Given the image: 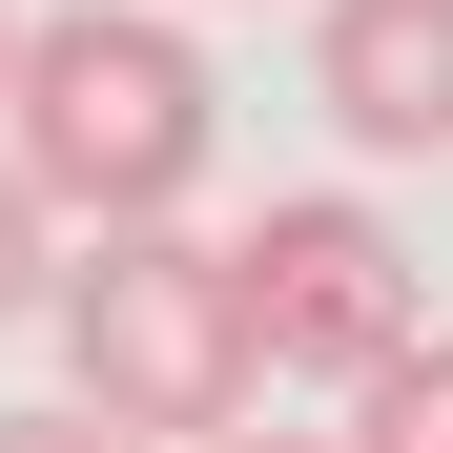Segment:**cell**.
Returning <instances> with one entry per match:
<instances>
[{
  "label": "cell",
  "mask_w": 453,
  "mask_h": 453,
  "mask_svg": "<svg viewBox=\"0 0 453 453\" xmlns=\"http://www.w3.org/2000/svg\"><path fill=\"white\" fill-rule=\"evenodd\" d=\"M0 42H21V0H0Z\"/></svg>",
  "instance_id": "obj_9"
},
{
  "label": "cell",
  "mask_w": 453,
  "mask_h": 453,
  "mask_svg": "<svg viewBox=\"0 0 453 453\" xmlns=\"http://www.w3.org/2000/svg\"><path fill=\"white\" fill-rule=\"evenodd\" d=\"M42 330H62V412H104L144 453H206L248 433V288H226L206 226H83V268H42Z\"/></svg>",
  "instance_id": "obj_2"
},
{
  "label": "cell",
  "mask_w": 453,
  "mask_h": 453,
  "mask_svg": "<svg viewBox=\"0 0 453 453\" xmlns=\"http://www.w3.org/2000/svg\"><path fill=\"white\" fill-rule=\"evenodd\" d=\"M206 453H330V433H206Z\"/></svg>",
  "instance_id": "obj_8"
},
{
  "label": "cell",
  "mask_w": 453,
  "mask_h": 453,
  "mask_svg": "<svg viewBox=\"0 0 453 453\" xmlns=\"http://www.w3.org/2000/svg\"><path fill=\"white\" fill-rule=\"evenodd\" d=\"M206 144H226V104L165 0H62V21L0 42V165L42 226H186Z\"/></svg>",
  "instance_id": "obj_1"
},
{
  "label": "cell",
  "mask_w": 453,
  "mask_h": 453,
  "mask_svg": "<svg viewBox=\"0 0 453 453\" xmlns=\"http://www.w3.org/2000/svg\"><path fill=\"white\" fill-rule=\"evenodd\" d=\"M310 104H330V144H371V165L453 144V0H330L310 21Z\"/></svg>",
  "instance_id": "obj_4"
},
{
  "label": "cell",
  "mask_w": 453,
  "mask_h": 453,
  "mask_svg": "<svg viewBox=\"0 0 453 453\" xmlns=\"http://www.w3.org/2000/svg\"><path fill=\"white\" fill-rule=\"evenodd\" d=\"M226 288H248V371H392L433 310H412V248H392V206H350V186H288L248 206V248H226Z\"/></svg>",
  "instance_id": "obj_3"
},
{
  "label": "cell",
  "mask_w": 453,
  "mask_h": 453,
  "mask_svg": "<svg viewBox=\"0 0 453 453\" xmlns=\"http://www.w3.org/2000/svg\"><path fill=\"white\" fill-rule=\"evenodd\" d=\"M0 453H144V433H104V412H0Z\"/></svg>",
  "instance_id": "obj_7"
},
{
  "label": "cell",
  "mask_w": 453,
  "mask_h": 453,
  "mask_svg": "<svg viewBox=\"0 0 453 453\" xmlns=\"http://www.w3.org/2000/svg\"><path fill=\"white\" fill-rule=\"evenodd\" d=\"M42 268H62V226L21 206V165H0V330H21V310H42Z\"/></svg>",
  "instance_id": "obj_6"
},
{
  "label": "cell",
  "mask_w": 453,
  "mask_h": 453,
  "mask_svg": "<svg viewBox=\"0 0 453 453\" xmlns=\"http://www.w3.org/2000/svg\"><path fill=\"white\" fill-rule=\"evenodd\" d=\"M330 453H453V330H412L392 371H350V433Z\"/></svg>",
  "instance_id": "obj_5"
}]
</instances>
